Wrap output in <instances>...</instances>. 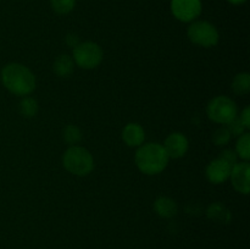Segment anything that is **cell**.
Returning a JSON list of instances; mask_svg holds the SVG:
<instances>
[{"label": "cell", "instance_id": "cell-16", "mask_svg": "<svg viewBox=\"0 0 250 249\" xmlns=\"http://www.w3.org/2000/svg\"><path fill=\"white\" fill-rule=\"evenodd\" d=\"M236 153L243 160H248L250 158V134L248 132L238 137L236 144Z\"/></svg>", "mask_w": 250, "mask_h": 249}, {"label": "cell", "instance_id": "cell-4", "mask_svg": "<svg viewBox=\"0 0 250 249\" xmlns=\"http://www.w3.org/2000/svg\"><path fill=\"white\" fill-rule=\"evenodd\" d=\"M207 114L211 121L220 124H227L237 117V105L231 98L219 95L209 102Z\"/></svg>", "mask_w": 250, "mask_h": 249}, {"label": "cell", "instance_id": "cell-23", "mask_svg": "<svg viewBox=\"0 0 250 249\" xmlns=\"http://www.w3.org/2000/svg\"><path fill=\"white\" fill-rule=\"evenodd\" d=\"M239 120L242 121V124H243V126L246 127L247 129L250 127V107L247 106L246 109L242 111L241 114V117H239Z\"/></svg>", "mask_w": 250, "mask_h": 249}, {"label": "cell", "instance_id": "cell-8", "mask_svg": "<svg viewBox=\"0 0 250 249\" xmlns=\"http://www.w3.org/2000/svg\"><path fill=\"white\" fill-rule=\"evenodd\" d=\"M249 175H250V165L247 161L243 163H237L236 165L232 166L231 182L233 185L234 189L242 194H248L250 190L249 183Z\"/></svg>", "mask_w": 250, "mask_h": 249}, {"label": "cell", "instance_id": "cell-7", "mask_svg": "<svg viewBox=\"0 0 250 249\" xmlns=\"http://www.w3.org/2000/svg\"><path fill=\"white\" fill-rule=\"evenodd\" d=\"M202 9V0H171V12L181 22L195 21Z\"/></svg>", "mask_w": 250, "mask_h": 249}, {"label": "cell", "instance_id": "cell-18", "mask_svg": "<svg viewBox=\"0 0 250 249\" xmlns=\"http://www.w3.org/2000/svg\"><path fill=\"white\" fill-rule=\"evenodd\" d=\"M51 9L59 15H67L75 9L76 0H50Z\"/></svg>", "mask_w": 250, "mask_h": 249}, {"label": "cell", "instance_id": "cell-5", "mask_svg": "<svg viewBox=\"0 0 250 249\" xmlns=\"http://www.w3.org/2000/svg\"><path fill=\"white\" fill-rule=\"evenodd\" d=\"M187 36L192 43L203 48H211L219 43L216 27L208 21H193L188 27Z\"/></svg>", "mask_w": 250, "mask_h": 249}, {"label": "cell", "instance_id": "cell-19", "mask_svg": "<svg viewBox=\"0 0 250 249\" xmlns=\"http://www.w3.org/2000/svg\"><path fill=\"white\" fill-rule=\"evenodd\" d=\"M81 138H82V134H81L80 128L77 126L68 124V126L65 127V129H63V139H65V142L75 145L81 141Z\"/></svg>", "mask_w": 250, "mask_h": 249}, {"label": "cell", "instance_id": "cell-3", "mask_svg": "<svg viewBox=\"0 0 250 249\" xmlns=\"http://www.w3.org/2000/svg\"><path fill=\"white\" fill-rule=\"evenodd\" d=\"M63 167L76 176H87L94 168L92 154L83 146L72 145L63 153Z\"/></svg>", "mask_w": 250, "mask_h": 249}, {"label": "cell", "instance_id": "cell-11", "mask_svg": "<svg viewBox=\"0 0 250 249\" xmlns=\"http://www.w3.org/2000/svg\"><path fill=\"white\" fill-rule=\"evenodd\" d=\"M122 139L128 146H141L146 139V132L138 124H127L122 131Z\"/></svg>", "mask_w": 250, "mask_h": 249}, {"label": "cell", "instance_id": "cell-12", "mask_svg": "<svg viewBox=\"0 0 250 249\" xmlns=\"http://www.w3.org/2000/svg\"><path fill=\"white\" fill-rule=\"evenodd\" d=\"M154 210L156 214L165 219H170L177 214V204L175 200L167 197H160L154 203Z\"/></svg>", "mask_w": 250, "mask_h": 249}, {"label": "cell", "instance_id": "cell-14", "mask_svg": "<svg viewBox=\"0 0 250 249\" xmlns=\"http://www.w3.org/2000/svg\"><path fill=\"white\" fill-rule=\"evenodd\" d=\"M233 92L238 95H246L250 92V75L248 72H242L236 75L232 82Z\"/></svg>", "mask_w": 250, "mask_h": 249}, {"label": "cell", "instance_id": "cell-24", "mask_svg": "<svg viewBox=\"0 0 250 249\" xmlns=\"http://www.w3.org/2000/svg\"><path fill=\"white\" fill-rule=\"evenodd\" d=\"M78 43H80V42H78V37L76 36V34H73V33L67 34V37H66V44H67L68 46H72V48H75Z\"/></svg>", "mask_w": 250, "mask_h": 249}, {"label": "cell", "instance_id": "cell-9", "mask_svg": "<svg viewBox=\"0 0 250 249\" xmlns=\"http://www.w3.org/2000/svg\"><path fill=\"white\" fill-rule=\"evenodd\" d=\"M232 166L229 165L227 161H225L222 158H217L209 163L207 166V178L214 185H221V183L226 182L231 175Z\"/></svg>", "mask_w": 250, "mask_h": 249}, {"label": "cell", "instance_id": "cell-13", "mask_svg": "<svg viewBox=\"0 0 250 249\" xmlns=\"http://www.w3.org/2000/svg\"><path fill=\"white\" fill-rule=\"evenodd\" d=\"M73 68H75V61L71 56L66 55V54H61L54 61L53 70L59 77H68L73 72Z\"/></svg>", "mask_w": 250, "mask_h": 249}, {"label": "cell", "instance_id": "cell-1", "mask_svg": "<svg viewBox=\"0 0 250 249\" xmlns=\"http://www.w3.org/2000/svg\"><path fill=\"white\" fill-rule=\"evenodd\" d=\"M1 82L10 93L26 97L36 89V77L33 72L21 63H7L1 70Z\"/></svg>", "mask_w": 250, "mask_h": 249}, {"label": "cell", "instance_id": "cell-25", "mask_svg": "<svg viewBox=\"0 0 250 249\" xmlns=\"http://www.w3.org/2000/svg\"><path fill=\"white\" fill-rule=\"evenodd\" d=\"M227 1L232 5H242V4H244L247 0H227Z\"/></svg>", "mask_w": 250, "mask_h": 249}, {"label": "cell", "instance_id": "cell-17", "mask_svg": "<svg viewBox=\"0 0 250 249\" xmlns=\"http://www.w3.org/2000/svg\"><path fill=\"white\" fill-rule=\"evenodd\" d=\"M20 111L24 117H33L38 112V103L31 97H24L20 103Z\"/></svg>", "mask_w": 250, "mask_h": 249}, {"label": "cell", "instance_id": "cell-15", "mask_svg": "<svg viewBox=\"0 0 250 249\" xmlns=\"http://www.w3.org/2000/svg\"><path fill=\"white\" fill-rule=\"evenodd\" d=\"M208 216L219 222H229L231 219V214H229V210L220 203L210 205L209 209H208Z\"/></svg>", "mask_w": 250, "mask_h": 249}, {"label": "cell", "instance_id": "cell-10", "mask_svg": "<svg viewBox=\"0 0 250 249\" xmlns=\"http://www.w3.org/2000/svg\"><path fill=\"white\" fill-rule=\"evenodd\" d=\"M163 146L168 158L180 159L187 153L188 139L185 134L180 133V132H175V133H171L165 139V143H164Z\"/></svg>", "mask_w": 250, "mask_h": 249}, {"label": "cell", "instance_id": "cell-20", "mask_svg": "<svg viewBox=\"0 0 250 249\" xmlns=\"http://www.w3.org/2000/svg\"><path fill=\"white\" fill-rule=\"evenodd\" d=\"M231 137L232 136L227 127H220L219 129L215 131L214 136H212V141H214V143L216 144L217 146H224L229 143Z\"/></svg>", "mask_w": 250, "mask_h": 249}, {"label": "cell", "instance_id": "cell-22", "mask_svg": "<svg viewBox=\"0 0 250 249\" xmlns=\"http://www.w3.org/2000/svg\"><path fill=\"white\" fill-rule=\"evenodd\" d=\"M220 158H222L225 161H227L231 166L236 165V164L238 163V161H237L238 155H237L236 151L231 150V149H226V150L222 151V153L220 154Z\"/></svg>", "mask_w": 250, "mask_h": 249}, {"label": "cell", "instance_id": "cell-2", "mask_svg": "<svg viewBox=\"0 0 250 249\" xmlns=\"http://www.w3.org/2000/svg\"><path fill=\"white\" fill-rule=\"evenodd\" d=\"M168 156L165 149L159 143H146L138 146L136 151L137 167L146 175H156L165 170L168 163Z\"/></svg>", "mask_w": 250, "mask_h": 249}, {"label": "cell", "instance_id": "cell-21", "mask_svg": "<svg viewBox=\"0 0 250 249\" xmlns=\"http://www.w3.org/2000/svg\"><path fill=\"white\" fill-rule=\"evenodd\" d=\"M226 127L229 128L231 136H236V137H239L243 133H246V129H247L246 127L243 126V124H242V121L239 120L238 116H237L236 119L232 120L229 124H227Z\"/></svg>", "mask_w": 250, "mask_h": 249}, {"label": "cell", "instance_id": "cell-6", "mask_svg": "<svg viewBox=\"0 0 250 249\" xmlns=\"http://www.w3.org/2000/svg\"><path fill=\"white\" fill-rule=\"evenodd\" d=\"M73 61L81 68L92 70L100 65L103 61V50L94 42L78 43L73 48Z\"/></svg>", "mask_w": 250, "mask_h": 249}]
</instances>
